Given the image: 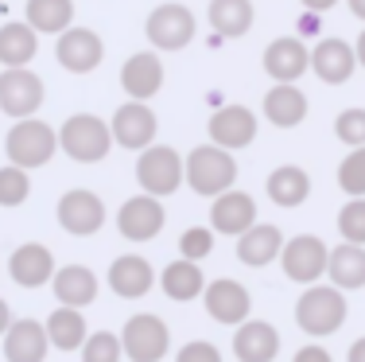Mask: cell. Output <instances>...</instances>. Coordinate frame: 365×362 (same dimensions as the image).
<instances>
[{"label":"cell","mask_w":365,"mask_h":362,"mask_svg":"<svg viewBox=\"0 0 365 362\" xmlns=\"http://www.w3.org/2000/svg\"><path fill=\"white\" fill-rule=\"evenodd\" d=\"M182 179H187V187L195 195H202V199H214V195L230 191L233 179H237V160H233L230 149H222V144H198V149L187 152V160H182Z\"/></svg>","instance_id":"obj_1"},{"label":"cell","mask_w":365,"mask_h":362,"mask_svg":"<svg viewBox=\"0 0 365 362\" xmlns=\"http://www.w3.org/2000/svg\"><path fill=\"white\" fill-rule=\"evenodd\" d=\"M58 149L74 164H101L113 152V129L98 114H74L58 129Z\"/></svg>","instance_id":"obj_2"},{"label":"cell","mask_w":365,"mask_h":362,"mask_svg":"<svg viewBox=\"0 0 365 362\" xmlns=\"http://www.w3.org/2000/svg\"><path fill=\"white\" fill-rule=\"evenodd\" d=\"M58 149V133L39 117H20L4 136V152H8V164L31 171V168H43Z\"/></svg>","instance_id":"obj_3"},{"label":"cell","mask_w":365,"mask_h":362,"mask_svg":"<svg viewBox=\"0 0 365 362\" xmlns=\"http://www.w3.org/2000/svg\"><path fill=\"white\" fill-rule=\"evenodd\" d=\"M346 312H350V304H346L338 284H315L295 304V323H299V331L323 339V335H334L346 323Z\"/></svg>","instance_id":"obj_4"},{"label":"cell","mask_w":365,"mask_h":362,"mask_svg":"<svg viewBox=\"0 0 365 362\" xmlns=\"http://www.w3.org/2000/svg\"><path fill=\"white\" fill-rule=\"evenodd\" d=\"M136 183L155 199L175 195L182 183V156L168 144H148V149H140V160H136Z\"/></svg>","instance_id":"obj_5"},{"label":"cell","mask_w":365,"mask_h":362,"mask_svg":"<svg viewBox=\"0 0 365 362\" xmlns=\"http://www.w3.org/2000/svg\"><path fill=\"white\" fill-rule=\"evenodd\" d=\"M195 31H198L195 12H190L187 4H175V0L152 8L148 20H144V36L155 51H182L190 39H195Z\"/></svg>","instance_id":"obj_6"},{"label":"cell","mask_w":365,"mask_h":362,"mask_svg":"<svg viewBox=\"0 0 365 362\" xmlns=\"http://www.w3.org/2000/svg\"><path fill=\"white\" fill-rule=\"evenodd\" d=\"M43 98H47V86L36 71H28V66H4L0 71V109L8 117H36Z\"/></svg>","instance_id":"obj_7"},{"label":"cell","mask_w":365,"mask_h":362,"mask_svg":"<svg viewBox=\"0 0 365 362\" xmlns=\"http://www.w3.org/2000/svg\"><path fill=\"white\" fill-rule=\"evenodd\" d=\"M120 347H125V358L133 362H160L171 347V331L160 316L140 312L120 327Z\"/></svg>","instance_id":"obj_8"},{"label":"cell","mask_w":365,"mask_h":362,"mask_svg":"<svg viewBox=\"0 0 365 362\" xmlns=\"http://www.w3.org/2000/svg\"><path fill=\"white\" fill-rule=\"evenodd\" d=\"M327 257H330L327 241L315 234H299V238L284 241V249H280V265L288 273V281L295 284H315L327 273Z\"/></svg>","instance_id":"obj_9"},{"label":"cell","mask_w":365,"mask_h":362,"mask_svg":"<svg viewBox=\"0 0 365 362\" xmlns=\"http://www.w3.org/2000/svg\"><path fill=\"white\" fill-rule=\"evenodd\" d=\"M55 214H58V226H63L66 234H74V238H93L101 226H106V203H101L93 191H86V187L66 191L63 199H58Z\"/></svg>","instance_id":"obj_10"},{"label":"cell","mask_w":365,"mask_h":362,"mask_svg":"<svg viewBox=\"0 0 365 362\" xmlns=\"http://www.w3.org/2000/svg\"><path fill=\"white\" fill-rule=\"evenodd\" d=\"M55 59L63 71L71 74H90L101 66V59H106V43H101V36L93 28H66L63 36H58L55 43Z\"/></svg>","instance_id":"obj_11"},{"label":"cell","mask_w":365,"mask_h":362,"mask_svg":"<svg viewBox=\"0 0 365 362\" xmlns=\"http://www.w3.org/2000/svg\"><path fill=\"white\" fill-rule=\"evenodd\" d=\"M109 129H113V144L140 152V149H148V144L155 141V133H160V121H155V114L148 109V101H133V98H128L125 106L113 114Z\"/></svg>","instance_id":"obj_12"},{"label":"cell","mask_w":365,"mask_h":362,"mask_svg":"<svg viewBox=\"0 0 365 362\" xmlns=\"http://www.w3.org/2000/svg\"><path fill=\"white\" fill-rule=\"evenodd\" d=\"M163 222H168V211H163V203L148 191L133 195L117 214V230H120V238H128V241H152L163 230Z\"/></svg>","instance_id":"obj_13"},{"label":"cell","mask_w":365,"mask_h":362,"mask_svg":"<svg viewBox=\"0 0 365 362\" xmlns=\"http://www.w3.org/2000/svg\"><path fill=\"white\" fill-rule=\"evenodd\" d=\"M202 300H206V312H210V320H218L225 327H237L249 320V308H253V296H249L245 284L222 277L214 284H206L202 288Z\"/></svg>","instance_id":"obj_14"},{"label":"cell","mask_w":365,"mask_h":362,"mask_svg":"<svg viewBox=\"0 0 365 362\" xmlns=\"http://www.w3.org/2000/svg\"><path fill=\"white\" fill-rule=\"evenodd\" d=\"M311 71L315 79H323L327 86H346L358 71V55H354V43L346 39H319L311 51Z\"/></svg>","instance_id":"obj_15"},{"label":"cell","mask_w":365,"mask_h":362,"mask_svg":"<svg viewBox=\"0 0 365 362\" xmlns=\"http://www.w3.org/2000/svg\"><path fill=\"white\" fill-rule=\"evenodd\" d=\"M206 133H210L214 144H222V149H230V152L249 149V144L257 141V114L245 106H222L218 114L210 117Z\"/></svg>","instance_id":"obj_16"},{"label":"cell","mask_w":365,"mask_h":362,"mask_svg":"<svg viewBox=\"0 0 365 362\" xmlns=\"http://www.w3.org/2000/svg\"><path fill=\"white\" fill-rule=\"evenodd\" d=\"M55 269H58L55 253H51L43 241H24V246L8 257V273H12V281L20 284V288H43V284H51Z\"/></svg>","instance_id":"obj_17"},{"label":"cell","mask_w":365,"mask_h":362,"mask_svg":"<svg viewBox=\"0 0 365 362\" xmlns=\"http://www.w3.org/2000/svg\"><path fill=\"white\" fill-rule=\"evenodd\" d=\"M120 90L133 101H148L163 90V63L155 51H136L128 55V63L120 66Z\"/></svg>","instance_id":"obj_18"},{"label":"cell","mask_w":365,"mask_h":362,"mask_svg":"<svg viewBox=\"0 0 365 362\" xmlns=\"http://www.w3.org/2000/svg\"><path fill=\"white\" fill-rule=\"evenodd\" d=\"M264 74L272 82H295V79H303L307 74V66H311V51L303 47V39H295V36H284V39H272L264 47Z\"/></svg>","instance_id":"obj_19"},{"label":"cell","mask_w":365,"mask_h":362,"mask_svg":"<svg viewBox=\"0 0 365 362\" xmlns=\"http://www.w3.org/2000/svg\"><path fill=\"white\" fill-rule=\"evenodd\" d=\"M210 222H214V230L218 234H230V238H241L249 226L257 222V203L249 199L245 191H222V195H214V203H210Z\"/></svg>","instance_id":"obj_20"},{"label":"cell","mask_w":365,"mask_h":362,"mask_svg":"<svg viewBox=\"0 0 365 362\" xmlns=\"http://www.w3.org/2000/svg\"><path fill=\"white\" fill-rule=\"evenodd\" d=\"M47 323L36 320H12L4 331V358L8 362H43L47 358Z\"/></svg>","instance_id":"obj_21"},{"label":"cell","mask_w":365,"mask_h":362,"mask_svg":"<svg viewBox=\"0 0 365 362\" xmlns=\"http://www.w3.org/2000/svg\"><path fill=\"white\" fill-rule=\"evenodd\" d=\"M276 351H280V335H276L272 323L264 320H245L233 331V355L237 362H272Z\"/></svg>","instance_id":"obj_22"},{"label":"cell","mask_w":365,"mask_h":362,"mask_svg":"<svg viewBox=\"0 0 365 362\" xmlns=\"http://www.w3.org/2000/svg\"><path fill=\"white\" fill-rule=\"evenodd\" d=\"M307 94L295 82H276L272 90L264 94V117L272 121L276 129H295L307 121Z\"/></svg>","instance_id":"obj_23"},{"label":"cell","mask_w":365,"mask_h":362,"mask_svg":"<svg viewBox=\"0 0 365 362\" xmlns=\"http://www.w3.org/2000/svg\"><path fill=\"white\" fill-rule=\"evenodd\" d=\"M152 284H155L152 265H148L144 257H136V253L117 257V261L109 265V288L117 292L120 300H140V296L152 292Z\"/></svg>","instance_id":"obj_24"},{"label":"cell","mask_w":365,"mask_h":362,"mask_svg":"<svg viewBox=\"0 0 365 362\" xmlns=\"http://www.w3.org/2000/svg\"><path fill=\"white\" fill-rule=\"evenodd\" d=\"M280 249H284V230L253 222V226L237 238V261L253 265V269H264V265H272L276 257H280Z\"/></svg>","instance_id":"obj_25"},{"label":"cell","mask_w":365,"mask_h":362,"mask_svg":"<svg viewBox=\"0 0 365 362\" xmlns=\"http://www.w3.org/2000/svg\"><path fill=\"white\" fill-rule=\"evenodd\" d=\"M51 288H55L58 304H71V308H90L98 300V277L86 265H63V269H55Z\"/></svg>","instance_id":"obj_26"},{"label":"cell","mask_w":365,"mask_h":362,"mask_svg":"<svg viewBox=\"0 0 365 362\" xmlns=\"http://www.w3.org/2000/svg\"><path fill=\"white\" fill-rule=\"evenodd\" d=\"M39 55V31L28 20H8L0 28V66H28Z\"/></svg>","instance_id":"obj_27"},{"label":"cell","mask_w":365,"mask_h":362,"mask_svg":"<svg viewBox=\"0 0 365 362\" xmlns=\"http://www.w3.org/2000/svg\"><path fill=\"white\" fill-rule=\"evenodd\" d=\"M253 20H257L253 0H210V28H214V36L241 39V36H249Z\"/></svg>","instance_id":"obj_28"},{"label":"cell","mask_w":365,"mask_h":362,"mask_svg":"<svg viewBox=\"0 0 365 362\" xmlns=\"http://www.w3.org/2000/svg\"><path fill=\"white\" fill-rule=\"evenodd\" d=\"M327 273L330 281L338 284V288H361L365 284V246H358V241H342V246L330 249L327 257Z\"/></svg>","instance_id":"obj_29"},{"label":"cell","mask_w":365,"mask_h":362,"mask_svg":"<svg viewBox=\"0 0 365 362\" xmlns=\"http://www.w3.org/2000/svg\"><path fill=\"white\" fill-rule=\"evenodd\" d=\"M160 288H163V296H168V300H179V304H187V300L202 296L206 277H202V269H198V261H190V257H179V261H171L168 269H163Z\"/></svg>","instance_id":"obj_30"},{"label":"cell","mask_w":365,"mask_h":362,"mask_svg":"<svg viewBox=\"0 0 365 362\" xmlns=\"http://www.w3.org/2000/svg\"><path fill=\"white\" fill-rule=\"evenodd\" d=\"M264 191L276 206H299V203H307V195H311V176L303 168H295V164H284V168H276L272 176H268Z\"/></svg>","instance_id":"obj_31"},{"label":"cell","mask_w":365,"mask_h":362,"mask_svg":"<svg viewBox=\"0 0 365 362\" xmlns=\"http://www.w3.org/2000/svg\"><path fill=\"white\" fill-rule=\"evenodd\" d=\"M86 335H90V327H86V320H82V308L58 304L55 312H51V320H47L51 347H58V351H82Z\"/></svg>","instance_id":"obj_32"},{"label":"cell","mask_w":365,"mask_h":362,"mask_svg":"<svg viewBox=\"0 0 365 362\" xmlns=\"http://www.w3.org/2000/svg\"><path fill=\"white\" fill-rule=\"evenodd\" d=\"M24 16L39 36H63L74 24V0H28Z\"/></svg>","instance_id":"obj_33"},{"label":"cell","mask_w":365,"mask_h":362,"mask_svg":"<svg viewBox=\"0 0 365 362\" xmlns=\"http://www.w3.org/2000/svg\"><path fill=\"white\" fill-rule=\"evenodd\" d=\"M31 195V176L24 168H16V164H8V168H0V206H20L28 203Z\"/></svg>","instance_id":"obj_34"},{"label":"cell","mask_w":365,"mask_h":362,"mask_svg":"<svg viewBox=\"0 0 365 362\" xmlns=\"http://www.w3.org/2000/svg\"><path fill=\"white\" fill-rule=\"evenodd\" d=\"M120 355H125V347L113 331H93L82 343V362H120Z\"/></svg>","instance_id":"obj_35"},{"label":"cell","mask_w":365,"mask_h":362,"mask_svg":"<svg viewBox=\"0 0 365 362\" xmlns=\"http://www.w3.org/2000/svg\"><path fill=\"white\" fill-rule=\"evenodd\" d=\"M338 187L346 195H365V144L361 149H350V156L338 164Z\"/></svg>","instance_id":"obj_36"},{"label":"cell","mask_w":365,"mask_h":362,"mask_svg":"<svg viewBox=\"0 0 365 362\" xmlns=\"http://www.w3.org/2000/svg\"><path fill=\"white\" fill-rule=\"evenodd\" d=\"M338 234L346 241L365 246V195H354V199L338 211Z\"/></svg>","instance_id":"obj_37"},{"label":"cell","mask_w":365,"mask_h":362,"mask_svg":"<svg viewBox=\"0 0 365 362\" xmlns=\"http://www.w3.org/2000/svg\"><path fill=\"white\" fill-rule=\"evenodd\" d=\"M334 136L342 144H350V149H361L365 144V109H342V114L334 117Z\"/></svg>","instance_id":"obj_38"},{"label":"cell","mask_w":365,"mask_h":362,"mask_svg":"<svg viewBox=\"0 0 365 362\" xmlns=\"http://www.w3.org/2000/svg\"><path fill=\"white\" fill-rule=\"evenodd\" d=\"M210 249H214V230H206V226H195V230H187V234L179 238V253L190 257V261L210 257Z\"/></svg>","instance_id":"obj_39"},{"label":"cell","mask_w":365,"mask_h":362,"mask_svg":"<svg viewBox=\"0 0 365 362\" xmlns=\"http://www.w3.org/2000/svg\"><path fill=\"white\" fill-rule=\"evenodd\" d=\"M175 362H222V351L214 347V343H206V339H195V343H187V347L179 351Z\"/></svg>","instance_id":"obj_40"},{"label":"cell","mask_w":365,"mask_h":362,"mask_svg":"<svg viewBox=\"0 0 365 362\" xmlns=\"http://www.w3.org/2000/svg\"><path fill=\"white\" fill-rule=\"evenodd\" d=\"M292 362H334V358H330L323 347H303V351H295Z\"/></svg>","instance_id":"obj_41"},{"label":"cell","mask_w":365,"mask_h":362,"mask_svg":"<svg viewBox=\"0 0 365 362\" xmlns=\"http://www.w3.org/2000/svg\"><path fill=\"white\" fill-rule=\"evenodd\" d=\"M303 8H307V12H330V8L338 4V0H299Z\"/></svg>","instance_id":"obj_42"},{"label":"cell","mask_w":365,"mask_h":362,"mask_svg":"<svg viewBox=\"0 0 365 362\" xmlns=\"http://www.w3.org/2000/svg\"><path fill=\"white\" fill-rule=\"evenodd\" d=\"M346 362H365V339H358L350 347V355H346Z\"/></svg>","instance_id":"obj_43"},{"label":"cell","mask_w":365,"mask_h":362,"mask_svg":"<svg viewBox=\"0 0 365 362\" xmlns=\"http://www.w3.org/2000/svg\"><path fill=\"white\" fill-rule=\"evenodd\" d=\"M315 28H319V16H303V20H299V31H303V36H311Z\"/></svg>","instance_id":"obj_44"},{"label":"cell","mask_w":365,"mask_h":362,"mask_svg":"<svg viewBox=\"0 0 365 362\" xmlns=\"http://www.w3.org/2000/svg\"><path fill=\"white\" fill-rule=\"evenodd\" d=\"M8 323H12V312H8V304H4V300H0V335L8 331Z\"/></svg>","instance_id":"obj_45"},{"label":"cell","mask_w":365,"mask_h":362,"mask_svg":"<svg viewBox=\"0 0 365 362\" xmlns=\"http://www.w3.org/2000/svg\"><path fill=\"white\" fill-rule=\"evenodd\" d=\"M354 55H358V66H365V31L358 36V43H354Z\"/></svg>","instance_id":"obj_46"},{"label":"cell","mask_w":365,"mask_h":362,"mask_svg":"<svg viewBox=\"0 0 365 362\" xmlns=\"http://www.w3.org/2000/svg\"><path fill=\"white\" fill-rule=\"evenodd\" d=\"M346 4H350V12L358 16V20H365V0H346Z\"/></svg>","instance_id":"obj_47"}]
</instances>
